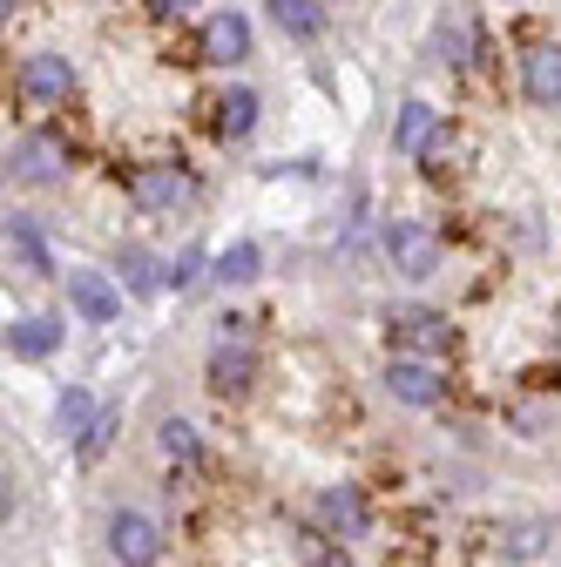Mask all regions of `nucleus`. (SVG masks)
<instances>
[{
	"label": "nucleus",
	"instance_id": "f257e3e1",
	"mask_svg": "<svg viewBox=\"0 0 561 567\" xmlns=\"http://www.w3.org/2000/svg\"><path fill=\"white\" fill-rule=\"evenodd\" d=\"M379 244H386V264L399 270V277H434L440 270V237L427 230V224H412V217H392L386 230H379Z\"/></svg>",
	"mask_w": 561,
	"mask_h": 567
},
{
	"label": "nucleus",
	"instance_id": "f03ea898",
	"mask_svg": "<svg viewBox=\"0 0 561 567\" xmlns=\"http://www.w3.org/2000/svg\"><path fill=\"white\" fill-rule=\"evenodd\" d=\"M102 547H109V560H115V567H156L163 534H156V520H150V514L115 507V514H109V527H102Z\"/></svg>",
	"mask_w": 561,
	"mask_h": 567
},
{
	"label": "nucleus",
	"instance_id": "7ed1b4c3",
	"mask_svg": "<svg viewBox=\"0 0 561 567\" xmlns=\"http://www.w3.org/2000/svg\"><path fill=\"white\" fill-rule=\"evenodd\" d=\"M386 392L399 405H412V412H427V405L447 399V365L440 359H419V351H399V359L386 365Z\"/></svg>",
	"mask_w": 561,
	"mask_h": 567
},
{
	"label": "nucleus",
	"instance_id": "20e7f679",
	"mask_svg": "<svg viewBox=\"0 0 561 567\" xmlns=\"http://www.w3.org/2000/svg\"><path fill=\"white\" fill-rule=\"evenodd\" d=\"M129 203H135V209H150V217H176V209L196 203V183H190L176 163H150V169H135V176H129Z\"/></svg>",
	"mask_w": 561,
	"mask_h": 567
},
{
	"label": "nucleus",
	"instance_id": "39448f33",
	"mask_svg": "<svg viewBox=\"0 0 561 567\" xmlns=\"http://www.w3.org/2000/svg\"><path fill=\"white\" fill-rule=\"evenodd\" d=\"M8 169H14V183L48 189V183H61V176H68V142H61V135H48V128H34V135H21L14 150H8Z\"/></svg>",
	"mask_w": 561,
	"mask_h": 567
},
{
	"label": "nucleus",
	"instance_id": "423d86ee",
	"mask_svg": "<svg viewBox=\"0 0 561 567\" xmlns=\"http://www.w3.org/2000/svg\"><path fill=\"white\" fill-rule=\"evenodd\" d=\"M68 305H75L82 324H115L122 318V284L102 277V270H75L68 277Z\"/></svg>",
	"mask_w": 561,
	"mask_h": 567
},
{
	"label": "nucleus",
	"instance_id": "0eeeda50",
	"mask_svg": "<svg viewBox=\"0 0 561 567\" xmlns=\"http://www.w3.org/2000/svg\"><path fill=\"white\" fill-rule=\"evenodd\" d=\"M21 95H28L34 109L68 102V95H75V61H61V54H34V61H21Z\"/></svg>",
	"mask_w": 561,
	"mask_h": 567
},
{
	"label": "nucleus",
	"instance_id": "6e6552de",
	"mask_svg": "<svg viewBox=\"0 0 561 567\" xmlns=\"http://www.w3.org/2000/svg\"><path fill=\"white\" fill-rule=\"evenodd\" d=\"M434 142H440V115H434L427 102H399V115H392V156L427 163Z\"/></svg>",
	"mask_w": 561,
	"mask_h": 567
},
{
	"label": "nucleus",
	"instance_id": "1a4fd4ad",
	"mask_svg": "<svg viewBox=\"0 0 561 567\" xmlns=\"http://www.w3.org/2000/svg\"><path fill=\"white\" fill-rule=\"evenodd\" d=\"M203 61H210V68L251 61V21H244L237 8H224V14H210V21H203Z\"/></svg>",
	"mask_w": 561,
	"mask_h": 567
},
{
	"label": "nucleus",
	"instance_id": "9d476101",
	"mask_svg": "<svg viewBox=\"0 0 561 567\" xmlns=\"http://www.w3.org/2000/svg\"><path fill=\"white\" fill-rule=\"evenodd\" d=\"M210 392H217V399H244L251 385H257V359H251V344H217V351H210Z\"/></svg>",
	"mask_w": 561,
	"mask_h": 567
},
{
	"label": "nucleus",
	"instance_id": "9b49d317",
	"mask_svg": "<svg viewBox=\"0 0 561 567\" xmlns=\"http://www.w3.org/2000/svg\"><path fill=\"white\" fill-rule=\"evenodd\" d=\"M521 95L534 102V109H561V48H528L521 54Z\"/></svg>",
	"mask_w": 561,
	"mask_h": 567
},
{
	"label": "nucleus",
	"instance_id": "f8f14e48",
	"mask_svg": "<svg viewBox=\"0 0 561 567\" xmlns=\"http://www.w3.org/2000/svg\"><path fill=\"white\" fill-rule=\"evenodd\" d=\"M54 344H61V318H14L8 324V359H21V365H41Z\"/></svg>",
	"mask_w": 561,
	"mask_h": 567
},
{
	"label": "nucleus",
	"instance_id": "ddd939ff",
	"mask_svg": "<svg viewBox=\"0 0 561 567\" xmlns=\"http://www.w3.org/2000/svg\"><path fill=\"white\" fill-rule=\"evenodd\" d=\"M318 520H325L338 540H359V534H366V501H359L353 486H325V493H318Z\"/></svg>",
	"mask_w": 561,
	"mask_h": 567
},
{
	"label": "nucleus",
	"instance_id": "4468645a",
	"mask_svg": "<svg viewBox=\"0 0 561 567\" xmlns=\"http://www.w3.org/2000/svg\"><path fill=\"white\" fill-rule=\"evenodd\" d=\"M8 257H14L28 277H54V257H48V244H41L34 217H8Z\"/></svg>",
	"mask_w": 561,
	"mask_h": 567
},
{
	"label": "nucleus",
	"instance_id": "2eb2a0df",
	"mask_svg": "<svg viewBox=\"0 0 561 567\" xmlns=\"http://www.w3.org/2000/svg\"><path fill=\"white\" fill-rule=\"evenodd\" d=\"M264 8L292 41H318L325 34V0H264Z\"/></svg>",
	"mask_w": 561,
	"mask_h": 567
},
{
	"label": "nucleus",
	"instance_id": "dca6fc26",
	"mask_svg": "<svg viewBox=\"0 0 561 567\" xmlns=\"http://www.w3.org/2000/svg\"><path fill=\"white\" fill-rule=\"evenodd\" d=\"M257 270H264V250H257L251 237H237L231 250H217V257H210V277H217V284H231V291H237V284H257Z\"/></svg>",
	"mask_w": 561,
	"mask_h": 567
},
{
	"label": "nucleus",
	"instance_id": "f3484780",
	"mask_svg": "<svg viewBox=\"0 0 561 567\" xmlns=\"http://www.w3.org/2000/svg\"><path fill=\"white\" fill-rule=\"evenodd\" d=\"M115 270H122V284H129L135 298H156L163 284H170V264H156L150 250H135V244H129V250L115 257Z\"/></svg>",
	"mask_w": 561,
	"mask_h": 567
},
{
	"label": "nucleus",
	"instance_id": "a211bd4d",
	"mask_svg": "<svg viewBox=\"0 0 561 567\" xmlns=\"http://www.w3.org/2000/svg\"><path fill=\"white\" fill-rule=\"evenodd\" d=\"M257 128V89H224L217 95V135L224 142H244Z\"/></svg>",
	"mask_w": 561,
	"mask_h": 567
},
{
	"label": "nucleus",
	"instance_id": "6ab92c4d",
	"mask_svg": "<svg viewBox=\"0 0 561 567\" xmlns=\"http://www.w3.org/2000/svg\"><path fill=\"white\" fill-rule=\"evenodd\" d=\"M95 419H102V405H95V392H89V385H68V392L54 399V425H61L68 440H82Z\"/></svg>",
	"mask_w": 561,
	"mask_h": 567
},
{
	"label": "nucleus",
	"instance_id": "aec40b11",
	"mask_svg": "<svg viewBox=\"0 0 561 567\" xmlns=\"http://www.w3.org/2000/svg\"><path fill=\"white\" fill-rule=\"evenodd\" d=\"M156 453L176 460V466H190V460H196V425H190V419H163V425H156Z\"/></svg>",
	"mask_w": 561,
	"mask_h": 567
},
{
	"label": "nucleus",
	"instance_id": "412c9836",
	"mask_svg": "<svg viewBox=\"0 0 561 567\" xmlns=\"http://www.w3.org/2000/svg\"><path fill=\"white\" fill-rule=\"evenodd\" d=\"M548 540H554V527H548V520H521V527H508V560H534Z\"/></svg>",
	"mask_w": 561,
	"mask_h": 567
},
{
	"label": "nucleus",
	"instance_id": "4be33fe9",
	"mask_svg": "<svg viewBox=\"0 0 561 567\" xmlns=\"http://www.w3.org/2000/svg\"><path fill=\"white\" fill-rule=\"evenodd\" d=\"M115 425H122V412H102V419L89 425V433H82V446H75V453H82V466H95V460L109 453V440H115Z\"/></svg>",
	"mask_w": 561,
	"mask_h": 567
},
{
	"label": "nucleus",
	"instance_id": "5701e85b",
	"mask_svg": "<svg viewBox=\"0 0 561 567\" xmlns=\"http://www.w3.org/2000/svg\"><path fill=\"white\" fill-rule=\"evenodd\" d=\"M305 567H353V554L338 540H325V534H305Z\"/></svg>",
	"mask_w": 561,
	"mask_h": 567
},
{
	"label": "nucleus",
	"instance_id": "b1692460",
	"mask_svg": "<svg viewBox=\"0 0 561 567\" xmlns=\"http://www.w3.org/2000/svg\"><path fill=\"white\" fill-rule=\"evenodd\" d=\"M196 270H203V250H183V257L170 264V291H183V284H196Z\"/></svg>",
	"mask_w": 561,
	"mask_h": 567
},
{
	"label": "nucleus",
	"instance_id": "393cba45",
	"mask_svg": "<svg viewBox=\"0 0 561 567\" xmlns=\"http://www.w3.org/2000/svg\"><path fill=\"white\" fill-rule=\"evenodd\" d=\"M150 8H163V14H190V8H203V0H150Z\"/></svg>",
	"mask_w": 561,
	"mask_h": 567
}]
</instances>
